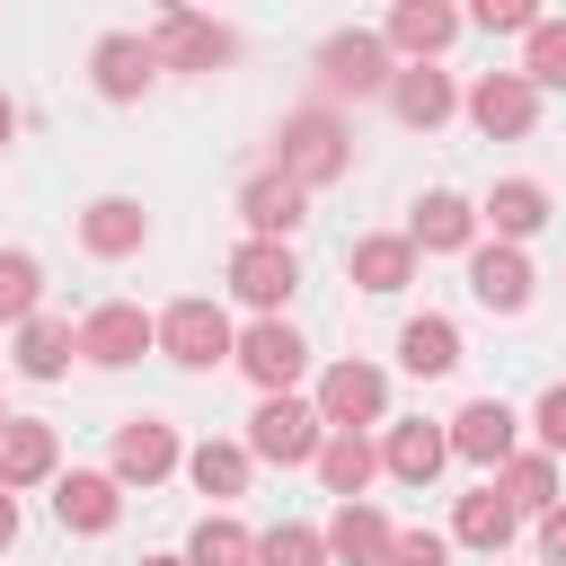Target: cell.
<instances>
[{"instance_id": "obj_17", "label": "cell", "mask_w": 566, "mask_h": 566, "mask_svg": "<svg viewBox=\"0 0 566 566\" xmlns=\"http://www.w3.org/2000/svg\"><path fill=\"white\" fill-rule=\"evenodd\" d=\"M389 106H398V124H416V133H433V124L451 115V80H442L433 62H407V71L389 80Z\"/></svg>"}, {"instance_id": "obj_25", "label": "cell", "mask_w": 566, "mask_h": 566, "mask_svg": "<svg viewBox=\"0 0 566 566\" xmlns=\"http://www.w3.org/2000/svg\"><path fill=\"white\" fill-rule=\"evenodd\" d=\"M495 495H504L513 513H548V504H557V460H548V451L504 460V469H495Z\"/></svg>"}, {"instance_id": "obj_30", "label": "cell", "mask_w": 566, "mask_h": 566, "mask_svg": "<svg viewBox=\"0 0 566 566\" xmlns=\"http://www.w3.org/2000/svg\"><path fill=\"white\" fill-rule=\"evenodd\" d=\"M186 566H256V539H248L230 513H203L195 539H186Z\"/></svg>"}, {"instance_id": "obj_29", "label": "cell", "mask_w": 566, "mask_h": 566, "mask_svg": "<svg viewBox=\"0 0 566 566\" xmlns=\"http://www.w3.org/2000/svg\"><path fill=\"white\" fill-rule=\"evenodd\" d=\"M345 265H354V283H363V292H398V283L416 274V239H354V256H345Z\"/></svg>"}, {"instance_id": "obj_1", "label": "cell", "mask_w": 566, "mask_h": 566, "mask_svg": "<svg viewBox=\"0 0 566 566\" xmlns=\"http://www.w3.org/2000/svg\"><path fill=\"white\" fill-rule=\"evenodd\" d=\"M345 124L327 115V106H310V115H292L283 124V177L292 186H327V177H345Z\"/></svg>"}, {"instance_id": "obj_42", "label": "cell", "mask_w": 566, "mask_h": 566, "mask_svg": "<svg viewBox=\"0 0 566 566\" xmlns=\"http://www.w3.org/2000/svg\"><path fill=\"white\" fill-rule=\"evenodd\" d=\"M142 566H186V557H142Z\"/></svg>"}, {"instance_id": "obj_43", "label": "cell", "mask_w": 566, "mask_h": 566, "mask_svg": "<svg viewBox=\"0 0 566 566\" xmlns=\"http://www.w3.org/2000/svg\"><path fill=\"white\" fill-rule=\"evenodd\" d=\"M0 424H9V416H0Z\"/></svg>"}, {"instance_id": "obj_2", "label": "cell", "mask_w": 566, "mask_h": 566, "mask_svg": "<svg viewBox=\"0 0 566 566\" xmlns=\"http://www.w3.org/2000/svg\"><path fill=\"white\" fill-rule=\"evenodd\" d=\"M248 451L256 460H318L327 451V433H318V407H301V398H265L256 416H248Z\"/></svg>"}, {"instance_id": "obj_10", "label": "cell", "mask_w": 566, "mask_h": 566, "mask_svg": "<svg viewBox=\"0 0 566 566\" xmlns=\"http://www.w3.org/2000/svg\"><path fill=\"white\" fill-rule=\"evenodd\" d=\"M150 53H159V62H177V71H212V62H230L239 44H230V27L168 9V18H159V35H150Z\"/></svg>"}, {"instance_id": "obj_31", "label": "cell", "mask_w": 566, "mask_h": 566, "mask_svg": "<svg viewBox=\"0 0 566 566\" xmlns=\"http://www.w3.org/2000/svg\"><path fill=\"white\" fill-rule=\"evenodd\" d=\"M186 478H195L203 495H248V442H195Z\"/></svg>"}, {"instance_id": "obj_18", "label": "cell", "mask_w": 566, "mask_h": 566, "mask_svg": "<svg viewBox=\"0 0 566 566\" xmlns=\"http://www.w3.org/2000/svg\"><path fill=\"white\" fill-rule=\"evenodd\" d=\"M380 460H389V478H407V486H424L442 460H451V433H433L424 416L416 424H389V442H380Z\"/></svg>"}, {"instance_id": "obj_19", "label": "cell", "mask_w": 566, "mask_h": 566, "mask_svg": "<svg viewBox=\"0 0 566 566\" xmlns=\"http://www.w3.org/2000/svg\"><path fill=\"white\" fill-rule=\"evenodd\" d=\"M389 539H398V531H389L371 504H336V522H327V557H345V566H380Z\"/></svg>"}, {"instance_id": "obj_4", "label": "cell", "mask_w": 566, "mask_h": 566, "mask_svg": "<svg viewBox=\"0 0 566 566\" xmlns=\"http://www.w3.org/2000/svg\"><path fill=\"white\" fill-rule=\"evenodd\" d=\"M318 80H327L336 97H371V88H389V80H398V62H389V35H327V53H318Z\"/></svg>"}, {"instance_id": "obj_24", "label": "cell", "mask_w": 566, "mask_h": 566, "mask_svg": "<svg viewBox=\"0 0 566 566\" xmlns=\"http://www.w3.org/2000/svg\"><path fill=\"white\" fill-rule=\"evenodd\" d=\"M371 469H380V451H371L363 433H327V451H318V478H327V495H345V504H363V486H371Z\"/></svg>"}, {"instance_id": "obj_3", "label": "cell", "mask_w": 566, "mask_h": 566, "mask_svg": "<svg viewBox=\"0 0 566 566\" xmlns=\"http://www.w3.org/2000/svg\"><path fill=\"white\" fill-rule=\"evenodd\" d=\"M159 345H168V363H186V371H212L221 354H239V336H230V318H221L212 301H177V310L159 318Z\"/></svg>"}, {"instance_id": "obj_22", "label": "cell", "mask_w": 566, "mask_h": 566, "mask_svg": "<svg viewBox=\"0 0 566 566\" xmlns=\"http://www.w3.org/2000/svg\"><path fill=\"white\" fill-rule=\"evenodd\" d=\"M71 354H80L71 318H27V327H18V371H27V380H62Z\"/></svg>"}, {"instance_id": "obj_6", "label": "cell", "mask_w": 566, "mask_h": 566, "mask_svg": "<svg viewBox=\"0 0 566 566\" xmlns=\"http://www.w3.org/2000/svg\"><path fill=\"white\" fill-rule=\"evenodd\" d=\"M301 363H310V345L283 327V318H256L248 336H239V371L265 389V398H292V380H301Z\"/></svg>"}, {"instance_id": "obj_37", "label": "cell", "mask_w": 566, "mask_h": 566, "mask_svg": "<svg viewBox=\"0 0 566 566\" xmlns=\"http://www.w3.org/2000/svg\"><path fill=\"white\" fill-rule=\"evenodd\" d=\"M442 557H451V548H442V539H433V531H398V539H389V557H380V566H442Z\"/></svg>"}, {"instance_id": "obj_41", "label": "cell", "mask_w": 566, "mask_h": 566, "mask_svg": "<svg viewBox=\"0 0 566 566\" xmlns=\"http://www.w3.org/2000/svg\"><path fill=\"white\" fill-rule=\"evenodd\" d=\"M9 133H18V106H9V97H0V142H9Z\"/></svg>"}, {"instance_id": "obj_34", "label": "cell", "mask_w": 566, "mask_h": 566, "mask_svg": "<svg viewBox=\"0 0 566 566\" xmlns=\"http://www.w3.org/2000/svg\"><path fill=\"white\" fill-rule=\"evenodd\" d=\"M522 80H531V88H566V18H539V27H531Z\"/></svg>"}, {"instance_id": "obj_9", "label": "cell", "mask_w": 566, "mask_h": 566, "mask_svg": "<svg viewBox=\"0 0 566 566\" xmlns=\"http://www.w3.org/2000/svg\"><path fill=\"white\" fill-rule=\"evenodd\" d=\"M469 115H478V133L513 142V133H531V115H539V88H531L522 71H486V80L469 88Z\"/></svg>"}, {"instance_id": "obj_12", "label": "cell", "mask_w": 566, "mask_h": 566, "mask_svg": "<svg viewBox=\"0 0 566 566\" xmlns=\"http://www.w3.org/2000/svg\"><path fill=\"white\" fill-rule=\"evenodd\" d=\"M177 469V433L159 424V416H133L124 433H115V478H133V486H159Z\"/></svg>"}, {"instance_id": "obj_36", "label": "cell", "mask_w": 566, "mask_h": 566, "mask_svg": "<svg viewBox=\"0 0 566 566\" xmlns=\"http://www.w3.org/2000/svg\"><path fill=\"white\" fill-rule=\"evenodd\" d=\"M469 27H486V35H513V27H539V9H531V0H478V9H469Z\"/></svg>"}, {"instance_id": "obj_27", "label": "cell", "mask_w": 566, "mask_h": 566, "mask_svg": "<svg viewBox=\"0 0 566 566\" xmlns=\"http://www.w3.org/2000/svg\"><path fill=\"white\" fill-rule=\"evenodd\" d=\"M142 203H124V195H106V203H88V221H80V239L97 248V256H133L142 248Z\"/></svg>"}, {"instance_id": "obj_33", "label": "cell", "mask_w": 566, "mask_h": 566, "mask_svg": "<svg viewBox=\"0 0 566 566\" xmlns=\"http://www.w3.org/2000/svg\"><path fill=\"white\" fill-rule=\"evenodd\" d=\"M256 566H327V531L283 522V531H265V539H256Z\"/></svg>"}, {"instance_id": "obj_39", "label": "cell", "mask_w": 566, "mask_h": 566, "mask_svg": "<svg viewBox=\"0 0 566 566\" xmlns=\"http://www.w3.org/2000/svg\"><path fill=\"white\" fill-rule=\"evenodd\" d=\"M539 557H548V566H566V504H548V513H539Z\"/></svg>"}, {"instance_id": "obj_13", "label": "cell", "mask_w": 566, "mask_h": 566, "mask_svg": "<svg viewBox=\"0 0 566 566\" xmlns=\"http://www.w3.org/2000/svg\"><path fill=\"white\" fill-rule=\"evenodd\" d=\"M460 27H469V18H460V9H442V0H407V9H389V44H398V53H416V62H433Z\"/></svg>"}, {"instance_id": "obj_16", "label": "cell", "mask_w": 566, "mask_h": 566, "mask_svg": "<svg viewBox=\"0 0 566 566\" xmlns=\"http://www.w3.org/2000/svg\"><path fill=\"white\" fill-rule=\"evenodd\" d=\"M35 478H53V424L9 416V424H0V486L18 495V486H35Z\"/></svg>"}, {"instance_id": "obj_32", "label": "cell", "mask_w": 566, "mask_h": 566, "mask_svg": "<svg viewBox=\"0 0 566 566\" xmlns=\"http://www.w3.org/2000/svg\"><path fill=\"white\" fill-rule=\"evenodd\" d=\"M513 522H522V513H513L495 486H478V495H460V522H451V531H460L469 548H504V539H513Z\"/></svg>"}, {"instance_id": "obj_40", "label": "cell", "mask_w": 566, "mask_h": 566, "mask_svg": "<svg viewBox=\"0 0 566 566\" xmlns=\"http://www.w3.org/2000/svg\"><path fill=\"white\" fill-rule=\"evenodd\" d=\"M18 539V504H9V486H0V548Z\"/></svg>"}, {"instance_id": "obj_8", "label": "cell", "mask_w": 566, "mask_h": 566, "mask_svg": "<svg viewBox=\"0 0 566 566\" xmlns=\"http://www.w3.org/2000/svg\"><path fill=\"white\" fill-rule=\"evenodd\" d=\"M292 283H301V265H292V248H283V239H248V248L230 256V292H239V301H256V310H283V301H292Z\"/></svg>"}, {"instance_id": "obj_14", "label": "cell", "mask_w": 566, "mask_h": 566, "mask_svg": "<svg viewBox=\"0 0 566 566\" xmlns=\"http://www.w3.org/2000/svg\"><path fill=\"white\" fill-rule=\"evenodd\" d=\"M239 212H248V230H256V239H283V230H301V212H310V186H292V177L274 168V177H256V186L239 195Z\"/></svg>"}, {"instance_id": "obj_28", "label": "cell", "mask_w": 566, "mask_h": 566, "mask_svg": "<svg viewBox=\"0 0 566 566\" xmlns=\"http://www.w3.org/2000/svg\"><path fill=\"white\" fill-rule=\"evenodd\" d=\"M407 239H416V248H469V239H478V212H469L460 195H424L416 221H407Z\"/></svg>"}, {"instance_id": "obj_5", "label": "cell", "mask_w": 566, "mask_h": 566, "mask_svg": "<svg viewBox=\"0 0 566 566\" xmlns=\"http://www.w3.org/2000/svg\"><path fill=\"white\" fill-rule=\"evenodd\" d=\"M150 345H159V318H142L133 301H106V310H88V318H80V354H88V363H106V371H115V363H142Z\"/></svg>"}, {"instance_id": "obj_38", "label": "cell", "mask_w": 566, "mask_h": 566, "mask_svg": "<svg viewBox=\"0 0 566 566\" xmlns=\"http://www.w3.org/2000/svg\"><path fill=\"white\" fill-rule=\"evenodd\" d=\"M539 442H548V451H566V380L539 398Z\"/></svg>"}, {"instance_id": "obj_23", "label": "cell", "mask_w": 566, "mask_h": 566, "mask_svg": "<svg viewBox=\"0 0 566 566\" xmlns=\"http://www.w3.org/2000/svg\"><path fill=\"white\" fill-rule=\"evenodd\" d=\"M398 363H407L416 380L451 371V363H460V327H451V318H407V327H398Z\"/></svg>"}, {"instance_id": "obj_7", "label": "cell", "mask_w": 566, "mask_h": 566, "mask_svg": "<svg viewBox=\"0 0 566 566\" xmlns=\"http://www.w3.org/2000/svg\"><path fill=\"white\" fill-rule=\"evenodd\" d=\"M380 407H389V380H380L371 363H336V371L318 380V424H327V433H363Z\"/></svg>"}, {"instance_id": "obj_26", "label": "cell", "mask_w": 566, "mask_h": 566, "mask_svg": "<svg viewBox=\"0 0 566 566\" xmlns=\"http://www.w3.org/2000/svg\"><path fill=\"white\" fill-rule=\"evenodd\" d=\"M486 221H495V239L513 248V239H531V230L548 221V195H539L531 177H504V186L486 195Z\"/></svg>"}, {"instance_id": "obj_20", "label": "cell", "mask_w": 566, "mask_h": 566, "mask_svg": "<svg viewBox=\"0 0 566 566\" xmlns=\"http://www.w3.org/2000/svg\"><path fill=\"white\" fill-rule=\"evenodd\" d=\"M150 71H159L150 35H106V44H97V88H106V97H142Z\"/></svg>"}, {"instance_id": "obj_21", "label": "cell", "mask_w": 566, "mask_h": 566, "mask_svg": "<svg viewBox=\"0 0 566 566\" xmlns=\"http://www.w3.org/2000/svg\"><path fill=\"white\" fill-rule=\"evenodd\" d=\"M53 513H62V531H106V522H115V478L71 469V478L53 486Z\"/></svg>"}, {"instance_id": "obj_11", "label": "cell", "mask_w": 566, "mask_h": 566, "mask_svg": "<svg viewBox=\"0 0 566 566\" xmlns=\"http://www.w3.org/2000/svg\"><path fill=\"white\" fill-rule=\"evenodd\" d=\"M451 451L478 460V469H504V460H513V407H504V398H469V407L451 416Z\"/></svg>"}, {"instance_id": "obj_35", "label": "cell", "mask_w": 566, "mask_h": 566, "mask_svg": "<svg viewBox=\"0 0 566 566\" xmlns=\"http://www.w3.org/2000/svg\"><path fill=\"white\" fill-rule=\"evenodd\" d=\"M35 292H44L35 256H18V248H9V256H0V318H18V327H27V318H35Z\"/></svg>"}, {"instance_id": "obj_15", "label": "cell", "mask_w": 566, "mask_h": 566, "mask_svg": "<svg viewBox=\"0 0 566 566\" xmlns=\"http://www.w3.org/2000/svg\"><path fill=\"white\" fill-rule=\"evenodd\" d=\"M469 292H478L486 310H522V301H531V265H522V248H504V239L478 248V256H469Z\"/></svg>"}]
</instances>
